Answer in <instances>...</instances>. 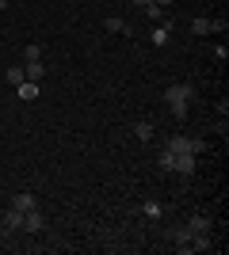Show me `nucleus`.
<instances>
[{"instance_id": "nucleus-1", "label": "nucleus", "mask_w": 229, "mask_h": 255, "mask_svg": "<svg viewBox=\"0 0 229 255\" xmlns=\"http://www.w3.org/2000/svg\"><path fill=\"white\" fill-rule=\"evenodd\" d=\"M161 96H164L168 107H172V103H195V88H191V84H172V88H164Z\"/></svg>"}, {"instance_id": "nucleus-2", "label": "nucleus", "mask_w": 229, "mask_h": 255, "mask_svg": "<svg viewBox=\"0 0 229 255\" xmlns=\"http://www.w3.org/2000/svg\"><path fill=\"white\" fill-rule=\"evenodd\" d=\"M164 149H168V152H203V141L176 133V137H168V145H164Z\"/></svg>"}, {"instance_id": "nucleus-3", "label": "nucleus", "mask_w": 229, "mask_h": 255, "mask_svg": "<svg viewBox=\"0 0 229 255\" xmlns=\"http://www.w3.org/2000/svg\"><path fill=\"white\" fill-rule=\"evenodd\" d=\"M195 152H172V171H180V175H195Z\"/></svg>"}, {"instance_id": "nucleus-4", "label": "nucleus", "mask_w": 229, "mask_h": 255, "mask_svg": "<svg viewBox=\"0 0 229 255\" xmlns=\"http://www.w3.org/2000/svg\"><path fill=\"white\" fill-rule=\"evenodd\" d=\"M11 206H15L19 213H31V210H38V198H34L31 191H19L15 198H11Z\"/></svg>"}, {"instance_id": "nucleus-5", "label": "nucleus", "mask_w": 229, "mask_h": 255, "mask_svg": "<svg viewBox=\"0 0 229 255\" xmlns=\"http://www.w3.org/2000/svg\"><path fill=\"white\" fill-rule=\"evenodd\" d=\"M23 229H27V233H42V229H46V217H42L38 210L23 213Z\"/></svg>"}, {"instance_id": "nucleus-6", "label": "nucleus", "mask_w": 229, "mask_h": 255, "mask_svg": "<svg viewBox=\"0 0 229 255\" xmlns=\"http://www.w3.org/2000/svg\"><path fill=\"white\" fill-rule=\"evenodd\" d=\"M19 229H23V213L11 206V210L4 213V233H19Z\"/></svg>"}, {"instance_id": "nucleus-7", "label": "nucleus", "mask_w": 229, "mask_h": 255, "mask_svg": "<svg viewBox=\"0 0 229 255\" xmlns=\"http://www.w3.org/2000/svg\"><path fill=\"white\" fill-rule=\"evenodd\" d=\"M187 233H210V217H207V213H191V221H187Z\"/></svg>"}, {"instance_id": "nucleus-8", "label": "nucleus", "mask_w": 229, "mask_h": 255, "mask_svg": "<svg viewBox=\"0 0 229 255\" xmlns=\"http://www.w3.org/2000/svg\"><path fill=\"white\" fill-rule=\"evenodd\" d=\"M23 76H27L31 84H38V80H42V76H46V65H42V61H27V69H23Z\"/></svg>"}, {"instance_id": "nucleus-9", "label": "nucleus", "mask_w": 229, "mask_h": 255, "mask_svg": "<svg viewBox=\"0 0 229 255\" xmlns=\"http://www.w3.org/2000/svg\"><path fill=\"white\" fill-rule=\"evenodd\" d=\"M172 240L180 244V252H187V248H191V233H187V225H184V229H172Z\"/></svg>"}, {"instance_id": "nucleus-10", "label": "nucleus", "mask_w": 229, "mask_h": 255, "mask_svg": "<svg viewBox=\"0 0 229 255\" xmlns=\"http://www.w3.org/2000/svg\"><path fill=\"white\" fill-rule=\"evenodd\" d=\"M103 31L122 34V31H126V19H119V15H107V19H103Z\"/></svg>"}, {"instance_id": "nucleus-11", "label": "nucleus", "mask_w": 229, "mask_h": 255, "mask_svg": "<svg viewBox=\"0 0 229 255\" xmlns=\"http://www.w3.org/2000/svg\"><path fill=\"white\" fill-rule=\"evenodd\" d=\"M15 96H19V99H34V96H38V84H31V80H23V84L15 88Z\"/></svg>"}, {"instance_id": "nucleus-12", "label": "nucleus", "mask_w": 229, "mask_h": 255, "mask_svg": "<svg viewBox=\"0 0 229 255\" xmlns=\"http://www.w3.org/2000/svg\"><path fill=\"white\" fill-rule=\"evenodd\" d=\"M134 137H138V141H149L153 137V122H134Z\"/></svg>"}, {"instance_id": "nucleus-13", "label": "nucleus", "mask_w": 229, "mask_h": 255, "mask_svg": "<svg viewBox=\"0 0 229 255\" xmlns=\"http://www.w3.org/2000/svg\"><path fill=\"white\" fill-rule=\"evenodd\" d=\"M168 31H172V23H161V27L153 31V42H157V46H164V42H168Z\"/></svg>"}, {"instance_id": "nucleus-14", "label": "nucleus", "mask_w": 229, "mask_h": 255, "mask_svg": "<svg viewBox=\"0 0 229 255\" xmlns=\"http://www.w3.org/2000/svg\"><path fill=\"white\" fill-rule=\"evenodd\" d=\"M23 57H27V61H42V46H38V42L23 46Z\"/></svg>"}, {"instance_id": "nucleus-15", "label": "nucleus", "mask_w": 229, "mask_h": 255, "mask_svg": "<svg viewBox=\"0 0 229 255\" xmlns=\"http://www.w3.org/2000/svg\"><path fill=\"white\" fill-rule=\"evenodd\" d=\"M23 80H27V76H23V69H19V65H11V69H8V84H11V88H19Z\"/></svg>"}, {"instance_id": "nucleus-16", "label": "nucleus", "mask_w": 229, "mask_h": 255, "mask_svg": "<svg viewBox=\"0 0 229 255\" xmlns=\"http://www.w3.org/2000/svg\"><path fill=\"white\" fill-rule=\"evenodd\" d=\"M191 34H210V19H195L191 23Z\"/></svg>"}, {"instance_id": "nucleus-17", "label": "nucleus", "mask_w": 229, "mask_h": 255, "mask_svg": "<svg viewBox=\"0 0 229 255\" xmlns=\"http://www.w3.org/2000/svg\"><path fill=\"white\" fill-rule=\"evenodd\" d=\"M142 213H145V217H153V221H157V217H161V206H157V202H145V206H142Z\"/></svg>"}, {"instance_id": "nucleus-18", "label": "nucleus", "mask_w": 229, "mask_h": 255, "mask_svg": "<svg viewBox=\"0 0 229 255\" xmlns=\"http://www.w3.org/2000/svg\"><path fill=\"white\" fill-rule=\"evenodd\" d=\"M187 111H191V103H172V118H187Z\"/></svg>"}, {"instance_id": "nucleus-19", "label": "nucleus", "mask_w": 229, "mask_h": 255, "mask_svg": "<svg viewBox=\"0 0 229 255\" xmlns=\"http://www.w3.org/2000/svg\"><path fill=\"white\" fill-rule=\"evenodd\" d=\"M145 15H149V19H161V4H145Z\"/></svg>"}, {"instance_id": "nucleus-20", "label": "nucleus", "mask_w": 229, "mask_h": 255, "mask_svg": "<svg viewBox=\"0 0 229 255\" xmlns=\"http://www.w3.org/2000/svg\"><path fill=\"white\" fill-rule=\"evenodd\" d=\"M161 168H164V171H172V152H168V149L161 152Z\"/></svg>"}, {"instance_id": "nucleus-21", "label": "nucleus", "mask_w": 229, "mask_h": 255, "mask_svg": "<svg viewBox=\"0 0 229 255\" xmlns=\"http://www.w3.org/2000/svg\"><path fill=\"white\" fill-rule=\"evenodd\" d=\"M153 4H161V8H168V4H176V0H153Z\"/></svg>"}, {"instance_id": "nucleus-22", "label": "nucleus", "mask_w": 229, "mask_h": 255, "mask_svg": "<svg viewBox=\"0 0 229 255\" xmlns=\"http://www.w3.org/2000/svg\"><path fill=\"white\" fill-rule=\"evenodd\" d=\"M134 4H138V8H145V4H153V0H134Z\"/></svg>"}, {"instance_id": "nucleus-23", "label": "nucleus", "mask_w": 229, "mask_h": 255, "mask_svg": "<svg viewBox=\"0 0 229 255\" xmlns=\"http://www.w3.org/2000/svg\"><path fill=\"white\" fill-rule=\"evenodd\" d=\"M4 8H8V0H0V11H4Z\"/></svg>"}]
</instances>
